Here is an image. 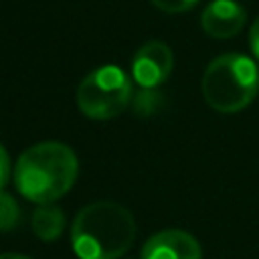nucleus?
Here are the masks:
<instances>
[{"label": "nucleus", "instance_id": "nucleus-1", "mask_svg": "<svg viewBox=\"0 0 259 259\" xmlns=\"http://www.w3.org/2000/svg\"><path fill=\"white\" fill-rule=\"evenodd\" d=\"M136 239L134 214L113 200L83 206L71 225V245L79 259H119Z\"/></svg>", "mask_w": 259, "mask_h": 259}, {"label": "nucleus", "instance_id": "nucleus-2", "mask_svg": "<svg viewBox=\"0 0 259 259\" xmlns=\"http://www.w3.org/2000/svg\"><path fill=\"white\" fill-rule=\"evenodd\" d=\"M79 174L77 154L61 142H40L26 148L16 160V190L30 202L47 204L65 196Z\"/></svg>", "mask_w": 259, "mask_h": 259}, {"label": "nucleus", "instance_id": "nucleus-3", "mask_svg": "<svg viewBox=\"0 0 259 259\" xmlns=\"http://www.w3.org/2000/svg\"><path fill=\"white\" fill-rule=\"evenodd\" d=\"M259 93L257 63L243 53H225L212 59L202 75V97L221 113H237Z\"/></svg>", "mask_w": 259, "mask_h": 259}, {"label": "nucleus", "instance_id": "nucleus-4", "mask_svg": "<svg viewBox=\"0 0 259 259\" xmlns=\"http://www.w3.org/2000/svg\"><path fill=\"white\" fill-rule=\"evenodd\" d=\"M132 99V81L117 65H103L85 75L77 87V107L89 119L105 121L125 111Z\"/></svg>", "mask_w": 259, "mask_h": 259}, {"label": "nucleus", "instance_id": "nucleus-5", "mask_svg": "<svg viewBox=\"0 0 259 259\" xmlns=\"http://www.w3.org/2000/svg\"><path fill=\"white\" fill-rule=\"evenodd\" d=\"M174 69L172 49L162 40L144 42L132 59V77L144 89H156L162 85Z\"/></svg>", "mask_w": 259, "mask_h": 259}, {"label": "nucleus", "instance_id": "nucleus-6", "mask_svg": "<svg viewBox=\"0 0 259 259\" xmlns=\"http://www.w3.org/2000/svg\"><path fill=\"white\" fill-rule=\"evenodd\" d=\"M140 259H202L200 243L182 229L154 233L142 247Z\"/></svg>", "mask_w": 259, "mask_h": 259}, {"label": "nucleus", "instance_id": "nucleus-7", "mask_svg": "<svg viewBox=\"0 0 259 259\" xmlns=\"http://www.w3.org/2000/svg\"><path fill=\"white\" fill-rule=\"evenodd\" d=\"M247 22V10L237 0H212L200 16L202 30L219 40L231 38L241 32Z\"/></svg>", "mask_w": 259, "mask_h": 259}, {"label": "nucleus", "instance_id": "nucleus-8", "mask_svg": "<svg viewBox=\"0 0 259 259\" xmlns=\"http://www.w3.org/2000/svg\"><path fill=\"white\" fill-rule=\"evenodd\" d=\"M63 229H65V212L57 204L47 202L36 206V210L32 212V231L40 241L45 243L57 241L63 235Z\"/></svg>", "mask_w": 259, "mask_h": 259}, {"label": "nucleus", "instance_id": "nucleus-9", "mask_svg": "<svg viewBox=\"0 0 259 259\" xmlns=\"http://www.w3.org/2000/svg\"><path fill=\"white\" fill-rule=\"evenodd\" d=\"M20 223V206L8 192L0 190V231H12Z\"/></svg>", "mask_w": 259, "mask_h": 259}, {"label": "nucleus", "instance_id": "nucleus-10", "mask_svg": "<svg viewBox=\"0 0 259 259\" xmlns=\"http://www.w3.org/2000/svg\"><path fill=\"white\" fill-rule=\"evenodd\" d=\"M158 105H160V95L154 89H144V87L136 95V101H134V109L140 115H150Z\"/></svg>", "mask_w": 259, "mask_h": 259}, {"label": "nucleus", "instance_id": "nucleus-11", "mask_svg": "<svg viewBox=\"0 0 259 259\" xmlns=\"http://www.w3.org/2000/svg\"><path fill=\"white\" fill-rule=\"evenodd\" d=\"M152 4L162 12L178 14V12H186V10L194 8L198 4V0H152Z\"/></svg>", "mask_w": 259, "mask_h": 259}, {"label": "nucleus", "instance_id": "nucleus-12", "mask_svg": "<svg viewBox=\"0 0 259 259\" xmlns=\"http://www.w3.org/2000/svg\"><path fill=\"white\" fill-rule=\"evenodd\" d=\"M10 172H12V168H10V156H8L6 148L0 144V190L6 186V182L10 178Z\"/></svg>", "mask_w": 259, "mask_h": 259}, {"label": "nucleus", "instance_id": "nucleus-13", "mask_svg": "<svg viewBox=\"0 0 259 259\" xmlns=\"http://www.w3.org/2000/svg\"><path fill=\"white\" fill-rule=\"evenodd\" d=\"M249 47H251V53L259 59V16L251 24V30H249Z\"/></svg>", "mask_w": 259, "mask_h": 259}, {"label": "nucleus", "instance_id": "nucleus-14", "mask_svg": "<svg viewBox=\"0 0 259 259\" xmlns=\"http://www.w3.org/2000/svg\"><path fill=\"white\" fill-rule=\"evenodd\" d=\"M0 259H30L26 255H20V253H2Z\"/></svg>", "mask_w": 259, "mask_h": 259}]
</instances>
